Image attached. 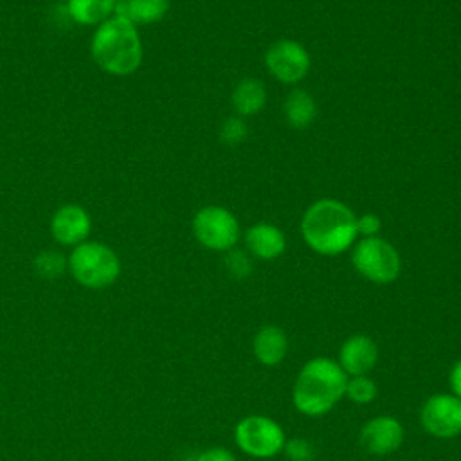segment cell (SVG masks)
Returning <instances> with one entry per match:
<instances>
[{"label":"cell","instance_id":"obj_21","mask_svg":"<svg viewBox=\"0 0 461 461\" xmlns=\"http://www.w3.org/2000/svg\"><path fill=\"white\" fill-rule=\"evenodd\" d=\"M283 452L288 461H312L313 459V447L304 438H294L285 441Z\"/></svg>","mask_w":461,"mask_h":461},{"label":"cell","instance_id":"obj_19","mask_svg":"<svg viewBox=\"0 0 461 461\" xmlns=\"http://www.w3.org/2000/svg\"><path fill=\"white\" fill-rule=\"evenodd\" d=\"M34 270L43 279H56L68 270L67 258L58 250H43L34 258Z\"/></svg>","mask_w":461,"mask_h":461},{"label":"cell","instance_id":"obj_24","mask_svg":"<svg viewBox=\"0 0 461 461\" xmlns=\"http://www.w3.org/2000/svg\"><path fill=\"white\" fill-rule=\"evenodd\" d=\"M380 218L376 214H364L360 218H357V234H364L366 238L376 236V232L380 230Z\"/></svg>","mask_w":461,"mask_h":461},{"label":"cell","instance_id":"obj_12","mask_svg":"<svg viewBox=\"0 0 461 461\" xmlns=\"http://www.w3.org/2000/svg\"><path fill=\"white\" fill-rule=\"evenodd\" d=\"M378 360V346L367 335H351L339 349V366L348 376L367 375Z\"/></svg>","mask_w":461,"mask_h":461},{"label":"cell","instance_id":"obj_17","mask_svg":"<svg viewBox=\"0 0 461 461\" xmlns=\"http://www.w3.org/2000/svg\"><path fill=\"white\" fill-rule=\"evenodd\" d=\"M267 101V90L258 79H243L232 92V104L241 115L258 113Z\"/></svg>","mask_w":461,"mask_h":461},{"label":"cell","instance_id":"obj_23","mask_svg":"<svg viewBox=\"0 0 461 461\" xmlns=\"http://www.w3.org/2000/svg\"><path fill=\"white\" fill-rule=\"evenodd\" d=\"M225 265H227V270H229L234 277H238V279L247 277V276L250 274V270H252L250 259H249L247 254L241 252V250H230V252L227 254V258H225Z\"/></svg>","mask_w":461,"mask_h":461},{"label":"cell","instance_id":"obj_6","mask_svg":"<svg viewBox=\"0 0 461 461\" xmlns=\"http://www.w3.org/2000/svg\"><path fill=\"white\" fill-rule=\"evenodd\" d=\"M234 441L250 457L267 459L283 452L285 430L268 416L252 414L243 418L234 429Z\"/></svg>","mask_w":461,"mask_h":461},{"label":"cell","instance_id":"obj_11","mask_svg":"<svg viewBox=\"0 0 461 461\" xmlns=\"http://www.w3.org/2000/svg\"><path fill=\"white\" fill-rule=\"evenodd\" d=\"M403 443V427L393 416H375L360 430V445L373 456H385Z\"/></svg>","mask_w":461,"mask_h":461},{"label":"cell","instance_id":"obj_16","mask_svg":"<svg viewBox=\"0 0 461 461\" xmlns=\"http://www.w3.org/2000/svg\"><path fill=\"white\" fill-rule=\"evenodd\" d=\"M117 0H67V13L77 25L97 27L115 13Z\"/></svg>","mask_w":461,"mask_h":461},{"label":"cell","instance_id":"obj_7","mask_svg":"<svg viewBox=\"0 0 461 461\" xmlns=\"http://www.w3.org/2000/svg\"><path fill=\"white\" fill-rule=\"evenodd\" d=\"M194 238L207 249L230 250L240 236L236 218L220 205H207L193 218Z\"/></svg>","mask_w":461,"mask_h":461},{"label":"cell","instance_id":"obj_4","mask_svg":"<svg viewBox=\"0 0 461 461\" xmlns=\"http://www.w3.org/2000/svg\"><path fill=\"white\" fill-rule=\"evenodd\" d=\"M68 272L85 288L101 290L113 285L121 274V259L112 247L101 241H83L67 258Z\"/></svg>","mask_w":461,"mask_h":461},{"label":"cell","instance_id":"obj_10","mask_svg":"<svg viewBox=\"0 0 461 461\" xmlns=\"http://www.w3.org/2000/svg\"><path fill=\"white\" fill-rule=\"evenodd\" d=\"M92 218L79 203H65L58 207L50 218L52 238L65 247H76L88 240Z\"/></svg>","mask_w":461,"mask_h":461},{"label":"cell","instance_id":"obj_3","mask_svg":"<svg viewBox=\"0 0 461 461\" xmlns=\"http://www.w3.org/2000/svg\"><path fill=\"white\" fill-rule=\"evenodd\" d=\"M304 241L319 254L335 256L349 249L357 238V216L337 200L315 202L303 218Z\"/></svg>","mask_w":461,"mask_h":461},{"label":"cell","instance_id":"obj_26","mask_svg":"<svg viewBox=\"0 0 461 461\" xmlns=\"http://www.w3.org/2000/svg\"><path fill=\"white\" fill-rule=\"evenodd\" d=\"M448 385L452 389V394L461 398V358L452 366L448 375Z\"/></svg>","mask_w":461,"mask_h":461},{"label":"cell","instance_id":"obj_18","mask_svg":"<svg viewBox=\"0 0 461 461\" xmlns=\"http://www.w3.org/2000/svg\"><path fill=\"white\" fill-rule=\"evenodd\" d=\"M317 113L315 101L310 94L297 88L292 90L285 101V115L290 126L294 128H306L313 122Z\"/></svg>","mask_w":461,"mask_h":461},{"label":"cell","instance_id":"obj_5","mask_svg":"<svg viewBox=\"0 0 461 461\" xmlns=\"http://www.w3.org/2000/svg\"><path fill=\"white\" fill-rule=\"evenodd\" d=\"M351 261L358 274L378 285L394 281L402 268V259L396 249L389 241L376 236L358 241L353 249Z\"/></svg>","mask_w":461,"mask_h":461},{"label":"cell","instance_id":"obj_13","mask_svg":"<svg viewBox=\"0 0 461 461\" xmlns=\"http://www.w3.org/2000/svg\"><path fill=\"white\" fill-rule=\"evenodd\" d=\"M252 351L259 364L272 367L285 360L288 351V339L279 326H263L252 340Z\"/></svg>","mask_w":461,"mask_h":461},{"label":"cell","instance_id":"obj_14","mask_svg":"<svg viewBox=\"0 0 461 461\" xmlns=\"http://www.w3.org/2000/svg\"><path fill=\"white\" fill-rule=\"evenodd\" d=\"M245 240L249 250L261 259H276L286 247L285 234L270 223H256L247 230Z\"/></svg>","mask_w":461,"mask_h":461},{"label":"cell","instance_id":"obj_20","mask_svg":"<svg viewBox=\"0 0 461 461\" xmlns=\"http://www.w3.org/2000/svg\"><path fill=\"white\" fill-rule=\"evenodd\" d=\"M344 396H348L357 405H366L378 396V387L367 375L351 376L348 378Z\"/></svg>","mask_w":461,"mask_h":461},{"label":"cell","instance_id":"obj_15","mask_svg":"<svg viewBox=\"0 0 461 461\" xmlns=\"http://www.w3.org/2000/svg\"><path fill=\"white\" fill-rule=\"evenodd\" d=\"M169 11V0H117L115 16H122L135 27L160 22Z\"/></svg>","mask_w":461,"mask_h":461},{"label":"cell","instance_id":"obj_1","mask_svg":"<svg viewBox=\"0 0 461 461\" xmlns=\"http://www.w3.org/2000/svg\"><path fill=\"white\" fill-rule=\"evenodd\" d=\"M348 375L337 360L315 357L308 360L294 384L292 400L295 409L310 418L324 416L344 396Z\"/></svg>","mask_w":461,"mask_h":461},{"label":"cell","instance_id":"obj_22","mask_svg":"<svg viewBox=\"0 0 461 461\" xmlns=\"http://www.w3.org/2000/svg\"><path fill=\"white\" fill-rule=\"evenodd\" d=\"M220 137L225 144H240L247 137V124L238 117H230L221 124Z\"/></svg>","mask_w":461,"mask_h":461},{"label":"cell","instance_id":"obj_9","mask_svg":"<svg viewBox=\"0 0 461 461\" xmlns=\"http://www.w3.org/2000/svg\"><path fill=\"white\" fill-rule=\"evenodd\" d=\"M265 61L268 70L283 83H297L310 70V56L306 49L294 40H281L270 45Z\"/></svg>","mask_w":461,"mask_h":461},{"label":"cell","instance_id":"obj_2","mask_svg":"<svg viewBox=\"0 0 461 461\" xmlns=\"http://www.w3.org/2000/svg\"><path fill=\"white\" fill-rule=\"evenodd\" d=\"M90 52L95 65L110 76H130L142 63V41L137 27L122 16H110L94 31Z\"/></svg>","mask_w":461,"mask_h":461},{"label":"cell","instance_id":"obj_25","mask_svg":"<svg viewBox=\"0 0 461 461\" xmlns=\"http://www.w3.org/2000/svg\"><path fill=\"white\" fill-rule=\"evenodd\" d=\"M194 461H236V457L225 448H209L202 452Z\"/></svg>","mask_w":461,"mask_h":461},{"label":"cell","instance_id":"obj_8","mask_svg":"<svg viewBox=\"0 0 461 461\" xmlns=\"http://www.w3.org/2000/svg\"><path fill=\"white\" fill-rule=\"evenodd\" d=\"M421 427L434 438L461 434V398L452 393H438L425 400L420 412Z\"/></svg>","mask_w":461,"mask_h":461}]
</instances>
